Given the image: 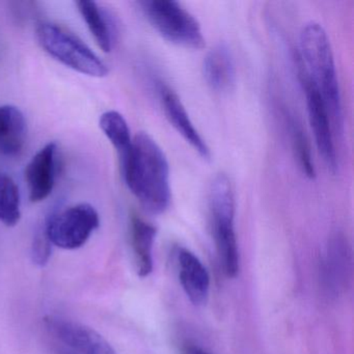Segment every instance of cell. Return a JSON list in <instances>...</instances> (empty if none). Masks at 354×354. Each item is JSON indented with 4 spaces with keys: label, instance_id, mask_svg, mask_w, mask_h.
Here are the masks:
<instances>
[{
    "label": "cell",
    "instance_id": "cell-1",
    "mask_svg": "<svg viewBox=\"0 0 354 354\" xmlns=\"http://www.w3.org/2000/svg\"><path fill=\"white\" fill-rule=\"evenodd\" d=\"M121 165L124 180L142 208L150 214L165 212L171 203L169 165L152 136L146 132L136 134Z\"/></svg>",
    "mask_w": 354,
    "mask_h": 354
},
{
    "label": "cell",
    "instance_id": "cell-2",
    "mask_svg": "<svg viewBox=\"0 0 354 354\" xmlns=\"http://www.w3.org/2000/svg\"><path fill=\"white\" fill-rule=\"evenodd\" d=\"M299 55L322 96L333 133L341 134L344 127L341 92L330 42L321 24L312 21L302 28Z\"/></svg>",
    "mask_w": 354,
    "mask_h": 354
},
{
    "label": "cell",
    "instance_id": "cell-3",
    "mask_svg": "<svg viewBox=\"0 0 354 354\" xmlns=\"http://www.w3.org/2000/svg\"><path fill=\"white\" fill-rule=\"evenodd\" d=\"M37 38L51 57L74 71L92 77H105L106 64L80 39L57 24L44 22L37 28Z\"/></svg>",
    "mask_w": 354,
    "mask_h": 354
},
{
    "label": "cell",
    "instance_id": "cell-4",
    "mask_svg": "<svg viewBox=\"0 0 354 354\" xmlns=\"http://www.w3.org/2000/svg\"><path fill=\"white\" fill-rule=\"evenodd\" d=\"M147 19L165 40L190 49L206 45L198 20L174 0H147L140 3Z\"/></svg>",
    "mask_w": 354,
    "mask_h": 354
},
{
    "label": "cell",
    "instance_id": "cell-5",
    "mask_svg": "<svg viewBox=\"0 0 354 354\" xmlns=\"http://www.w3.org/2000/svg\"><path fill=\"white\" fill-rule=\"evenodd\" d=\"M100 225L96 209L77 204L53 214L44 225L51 243L64 250L82 248Z\"/></svg>",
    "mask_w": 354,
    "mask_h": 354
},
{
    "label": "cell",
    "instance_id": "cell-6",
    "mask_svg": "<svg viewBox=\"0 0 354 354\" xmlns=\"http://www.w3.org/2000/svg\"><path fill=\"white\" fill-rule=\"evenodd\" d=\"M295 59L298 77L306 95L308 122L314 133L317 148L329 171L335 174L337 169V158L328 111L318 88L306 72L299 53L296 55Z\"/></svg>",
    "mask_w": 354,
    "mask_h": 354
},
{
    "label": "cell",
    "instance_id": "cell-7",
    "mask_svg": "<svg viewBox=\"0 0 354 354\" xmlns=\"http://www.w3.org/2000/svg\"><path fill=\"white\" fill-rule=\"evenodd\" d=\"M46 325L62 350L74 354H117L102 335L86 325L57 317H48Z\"/></svg>",
    "mask_w": 354,
    "mask_h": 354
},
{
    "label": "cell",
    "instance_id": "cell-8",
    "mask_svg": "<svg viewBox=\"0 0 354 354\" xmlns=\"http://www.w3.org/2000/svg\"><path fill=\"white\" fill-rule=\"evenodd\" d=\"M57 146L49 142L41 149L26 169V181L32 203L46 200L55 184Z\"/></svg>",
    "mask_w": 354,
    "mask_h": 354
},
{
    "label": "cell",
    "instance_id": "cell-9",
    "mask_svg": "<svg viewBox=\"0 0 354 354\" xmlns=\"http://www.w3.org/2000/svg\"><path fill=\"white\" fill-rule=\"evenodd\" d=\"M159 92L163 111L169 123L202 158L209 160L211 158L210 149L194 127L178 95L163 84H161Z\"/></svg>",
    "mask_w": 354,
    "mask_h": 354
},
{
    "label": "cell",
    "instance_id": "cell-10",
    "mask_svg": "<svg viewBox=\"0 0 354 354\" xmlns=\"http://www.w3.org/2000/svg\"><path fill=\"white\" fill-rule=\"evenodd\" d=\"M178 262L180 281L190 301L196 306L206 304L210 289V277L206 267L185 248L179 250Z\"/></svg>",
    "mask_w": 354,
    "mask_h": 354
},
{
    "label": "cell",
    "instance_id": "cell-11",
    "mask_svg": "<svg viewBox=\"0 0 354 354\" xmlns=\"http://www.w3.org/2000/svg\"><path fill=\"white\" fill-rule=\"evenodd\" d=\"M203 71L207 84L215 92H231L235 86V64L231 51L225 44L217 45L207 53Z\"/></svg>",
    "mask_w": 354,
    "mask_h": 354
},
{
    "label": "cell",
    "instance_id": "cell-12",
    "mask_svg": "<svg viewBox=\"0 0 354 354\" xmlns=\"http://www.w3.org/2000/svg\"><path fill=\"white\" fill-rule=\"evenodd\" d=\"M212 216L213 234L219 261L223 272L229 277L239 272V252L234 230V214H216Z\"/></svg>",
    "mask_w": 354,
    "mask_h": 354
},
{
    "label": "cell",
    "instance_id": "cell-13",
    "mask_svg": "<svg viewBox=\"0 0 354 354\" xmlns=\"http://www.w3.org/2000/svg\"><path fill=\"white\" fill-rule=\"evenodd\" d=\"M350 252L344 236L337 234L329 241L325 262L324 281L331 293L339 294L345 290L349 277Z\"/></svg>",
    "mask_w": 354,
    "mask_h": 354
},
{
    "label": "cell",
    "instance_id": "cell-14",
    "mask_svg": "<svg viewBox=\"0 0 354 354\" xmlns=\"http://www.w3.org/2000/svg\"><path fill=\"white\" fill-rule=\"evenodd\" d=\"M26 138V121L22 111L13 105L0 106V154L19 155Z\"/></svg>",
    "mask_w": 354,
    "mask_h": 354
},
{
    "label": "cell",
    "instance_id": "cell-15",
    "mask_svg": "<svg viewBox=\"0 0 354 354\" xmlns=\"http://www.w3.org/2000/svg\"><path fill=\"white\" fill-rule=\"evenodd\" d=\"M156 233L154 225L136 214L132 215V248L136 256V269L140 277H148L153 271L152 252Z\"/></svg>",
    "mask_w": 354,
    "mask_h": 354
},
{
    "label": "cell",
    "instance_id": "cell-16",
    "mask_svg": "<svg viewBox=\"0 0 354 354\" xmlns=\"http://www.w3.org/2000/svg\"><path fill=\"white\" fill-rule=\"evenodd\" d=\"M76 5L98 46L104 53H111L113 44V26L106 12L90 0H80Z\"/></svg>",
    "mask_w": 354,
    "mask_h": 354
},
{
    "label": "cell",
    "instance_id": "cell-17",
    "mask_svg": "<svg viewBox=\"0 0 354 354\" xmlns=\"http://www.w3.org/2000/svg\"><path fill=\"white\" fill-rule=\"evenodd\" d=\"M99 125L123 161L131 151L133 142L125 118L118 111H106L101 115Z\"/></svg>",
    "mask_w": 354,
    "mask_h": 354
},
{
    "label": "cell",
    "instance_id": "cell-18",
    "mask_svg": "<svg viewBox=\"0 0 354 354\" xmlns=\"http://www.w3.org/2000/svg\"><path fill=\"white\" fill-rule=\"evenodd\" d=\"M21 218L19 188L7 174L0 173V223L14 227Z\"/></svg>",
    "mask_w": 354,
    "mask_h": 354
},
{
    "label": "cell",
    "instance_id": "cell-19",
    "mask_svg": "<svg viewBox=\"0 0 354 354\" xmlns=\"http://www.w3.org/2000/svg\"><path fill=\"white\" fill-rule=\"evenodd\" d=\"M288 123H289L290 132H291L292 146H293V151L295 153L296 158H297L298 165L308 179H314L316 177V171H315L310 144H308L306 132L304 131L301 124L293 115H289Z\"/></svg>",
    "mask_w": 354,
    "mask_h": 354
},
{
    "label": "cell",
    "instance_id": "cell-20",
    "mask_svg": "<svg viewBox=\"0 0 354 354\" xmlns=\"http://www.w3.org/2000/svg\"><path fill=\"white\" fill-rule=\"evenodd\" d=\"M51 243L47 236L45 227L39 230L35 235L32 246V260L38 266H45L48 263L51 256Z\"/></svg>",
    "mask_w": 354,
    "mask_h": 354
},
{
    "label": "cell",
    "instance_id": "cell-21",
    "mask_svg": "<svg viewBox=\"0 0 354 354\" xmlns=\"http://www.w3.org/2000/svg\"><path fill=\"white\" fill-rule=\"evenodd\" d=\"M183 354H210L202 348L194 345H186L183 349Z\"/></svg>",
    "mask_w": 354,
    "mask_h": 354
},
{
    "label": "cell",
    "instance_id": "cell-22",
    "mask_svg": "<svg viewBox=\"0 0 354 354\" xmlns=\"http://www.w3.org/2000/svg\"><path fill=\"white\" fill-rule=\"evenodd\" d=\"M59 354H74V353H71V352L66 351V350L59 349Z\"/></svg>",
    "mask_w": 354,
    "mask_h": 354
}]
</instances>
